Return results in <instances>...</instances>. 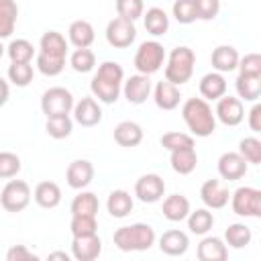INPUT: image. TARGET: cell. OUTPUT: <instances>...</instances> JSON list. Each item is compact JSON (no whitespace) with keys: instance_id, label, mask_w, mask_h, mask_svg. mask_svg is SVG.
<instances>
[{"instance_id":"obj_53","label":"cell","mask_w":261,"mask_h":261,"mask_svg":"<svg viewBox=\"0 0 261 261\" xmlns=\"http://www.w3.org/2000/svg\"><path fill=\"white\" fill-rule=\"evenodd\" d=\"M4 51H6V47H4V45H2V43H0V57H2V55H4Z\"/></svg>"},{"instance_id":"obj_10","label":"cell","mask_w":261,"mask_h":261,"mask_svg":"<svg viewBox=\"0 0 261 261\" xmlns=\"http://www.w3.org/2000/svg\"><path fill=\"white\" fill-rule=\"evenodd\" d=\"M165 194V181L157 173H145L135 181V196L145 204H155Z\"/></svg>"},{"instance_id":"obj_8","label":"cell","mask_w":261,"mask_h":261,"mask_svg":"<svg viewBox=\"0 0 261 261\" xmlns=\"http://www.w3.org/2000/svg\"><path fill=\"white\" fill-rule=\"evenodd\" d=\"M31 188L22 179H10L0 192V204L6 212H22L31 202Z\"/></svg>"},{"instance_id":"obj_43","label":"cell","mask_w":261,"mask_h":261,"mask_svg":"<svg viewBox=\"0 0 261 261\" xmlns=\"http://www.w3.org/2000/svg\"><path fill=\"white\" fill-rule=\"evenodd\" d=\"M65 67V59H57V57H49L43 53H37V69L47 75V77H55L63 71Z\"/></svg>"},{"instance_id":"obj_26","label":"cell","mask_w":261,"mask_h":261,"mask_svg":"<svg viewBox=\"0 0 261 261\" xmlns=\"http://www.w3.org/2000/svg\"><path fill=\"white\" fill-rule=\"evenodd\" d=\"M200 94L204 100H218L226 94V80L218 71H210L200 80Z\"/></svg>"},{"instance_id":"obj_40","label":"cell","mask_w":261,"mask_h":261,"mask_svg":"<svg viewBox=\"0 0 261 261\" xmlns=\"http://www.w3.org/2000/svg\"><path fill=\"white\" fill-rule=\"evenodd\" d=\"M33 65L31 63H10L8 65V80L18 86V88H24L33 82Z\"/></svg>"},{"instance_id":"obj_16","label":"cell","mask_w":261,"mask_h":261,"mask_svg":"<svg viewBox=\"0 0 261 261\" xmlns=\"http://www.w3.org/2000/svg\"><path fill=\"white\" fill-rule=\"evenodd\" d=\"M122 94H124V98L130 104H137L139 106V104L147 102V98L151 94V80H149V75H145V73L130 75L124 82V86H122Z\"/></svg>"},{"instance_id":"obj_6","label":"cell","mask_w":261,"mask_h":261,"mask_svg":"<svg viewBox=\"0 0 261 261\" xmlns=\"http://www.w3.org/2000/svg\"><path fill=\"white\" fill-rule=\"evenodd\" d=\"M73 94L67 90V88H61V86H55V88H49L43 92L41 96V110L47 118L51 116H65L73 110Z\"/></svg>"},{"instance_id":"obj_21","label":"cell","mask_w":261,"mask_h":261,"mask_svg":"<svg viewBox=\"0 0 261 261\" xmlns=\"http://www.w3.org/2000/svg\"><path fill=\"white\" fill-rule=\"evenodd\" d=\"M239 59L241 57L232 45H218L210 55V63L218 73H226V71L237 69Z\"/></svg>"},{"instance_id":"obj_14","label":"cell","mask_w":261,"mask_h":261,"mask_svg":"<svg viewBox=\"0 0 261 261\" xmlns=\"http://www.w3.org/2000/svg\"><path fill=\"white\" fill-rule=\"evenodd\" d=\"M65 179H67V186L73 188V190H84L92 184L94 179V165L88 161V159H75L67 165V171H65Z\"/></svg>"},{"instance_id":"obj_49","label":"cell","mask_w":261,"mask_h":261,"mask_svg":"<svg viewBox=\"0 0 261 261\" xmlns=\"http://www.w3.org/2000/svg\"><path fill=\"white\" fill-rule=\"evenodd\" d=\"M6 259L8 261H37L39 257L24 245H14L6 251Z\"/></svg>"},{"instance_id":"obj_41","label":"cell","mask_w":261,"mask_h":261,"mask_svg":"<svg viewBox=\"0 0 261 261\" xmlns=\"http://www.w3.org/2000/svg\"><path fill=\"white\" fill-rule=\"evenodd\" d=\"M239 153L243 155V159L247 163L259 165L261 163V141L257 137H245L239 143Z\"/></svg>"},{"instance_id":"obj_24","label":"cell","mask_w":261,"mask_h":261,"mask_svg":"<svg viewBox=\"0 0 261 261\" xmlns=\"http://www.w3.org/2000/svg\"><path fill=\"white\" fill-rule=\"evenodd\" d=\"M114 141L120 147H137L143 141V128L135 120H122L114 126Z\"/></svg>"},{"instance_id":"obj_47","label":"cell","mask_w":261,"mask_h":261,"mask_svg":"<svg viewBox=\"0 0 261 261\" xmlns=\"http://www.w3.org/2000/svg\"><path fill=\"white\" fill-rule=\"evenodd\" d=\"M200 20H214L220 12V0H194Z\"/></svg>"},{"instance_id":"obj_45","label":"cell","mask_w":261,"mask_h":261,"mask_svg":"<svg viewBox=\"0 0 261 261\" xmlns=\"http://www.w3.org/2000/svg\"><path fill=\"white\" fill-rule=\"evenodd\" d=\"M171 10H173V16H175V20L179 24H190V22H194L198 18L194 0H175Z\"/></svg>"},{"instance_id":"obj_3","label":"cell","mask_w":261,"mask_h":261,"mask_svg":"<svg viewBox=\"0 0 261 261\" xmlns=\"http://www.w3.org/2000/svg\"><path fill=\"white\" fill-rule=\"evenodd\" d=\"M112 241L116 245V249L130 253V251H147L155 245V230L151 224L145 222H135V224H126L114 230Z\"/></svg>"},{"instance_id":"obj_27","label":"cell","mask_w":261,"mask_h":261,"mask_svg":"<svg viewBox=\"0 0 261 261\" xmlns=\"http://www.w3.org/2000/svg\"><path fill=\"white\" fill-rule=\"evenodd\" d=\"M169 163H171V169L179 175H188L196 169L198 165V155H196V149L194 147H188V149H177V151H169Z\"/></svg>"},{"instance_id":"obj_5","label":"cell","mask_w":261,"mask_h":261,"mask_svg":"<svg viewBox=\"0 0 261 261\" xmlns=\"http://www.w3.org/2000/svg\"><path fill=\"white\" fill-rule=\"evenodd\" d=\"M230 206L237 216L259 218L261 216V192L251 186H241L230 194Z\"/></svg>"},{"instance_id":"obj_36","label":"cell","mask_w":261,"mask_h":261,"mask_svg":"<svg viewBox=\"0 0 261 261\" xmlns=\"http://www.w3.org/2000/svg\"><path fill=\"white\" fill-rule=\"evenodd\" d=\"M6 53L10 57V63H31V59L35 55V47L27 39H14L6 47Z\"/></svg>"},{"instance_id":"obj_17","label":"cell","mask_w":261,"mask_h":261,"mask_svg":"<svg viewBox=\"0 0 261 261\" xmlns=\"http://www.w3.org/2000/svg\"><path fill=\"white\" fill-rule=\"evenodd\" d=\"M71 112H73L75 122L82 124V126H96V124L102 120V108H100V104H98L94 98H90V96H86V98H82L80 102H75Z\"/></svg>"},{"instance_id":"obj_12","label":"cell","mask_w":261,"mask_h":261,"mask_svg":"<svg viewBox=\"0 0 261 261\" xmlns=\"http://www.w3.org/2000/svg\"><path fill=\"white\" fill-rule=\"evenodd\" d=\"M102 253V241L98 237V232L94 234H82V237H73L71 241V257L77 261H94L98 259Z\"/></svg>"},{"instance_id":"obj_11","label":"cell","mask_w":261,"mask_h":261,"mask_svg":"<svg viewBox=\"0 0 261 261\" xmlns=\"http://www.w3.org/2000/svg\"><path fill=\"white\" fill-rule=\"evenodd\" d=\"M214 116L226 124V126H237L243 122L245 118V108H243V100L241 98H234V96H220L216 100V110H214Z\"/></svg>"},{"instance_id":"obj_22","label":"cell","mask_w":261,"mask_h":261,"mask_svg":"<svg viewBox=\"0 0 261 261\" xmlns=\"http://www.w3.org/2000/svg\"><path fill=\"white\" fill-rule=\"evenodd\" d=\"M161 212H163V216H165L169 222L186 220V216L190 214V200H188L184 194H171V196H167V198L163 200Z\"/></svg>"},{"instance_id":"obj_42","label":"cell","mask_w":261,"mask_h":261,"mask_svg":"<svg viewBox=\"0 0 261 261\" xmlns=\"http://www.w3.org/2000/svg\"><path fill=\"white\" fill-rule=\"evenodd\" d=\"M161 147L167 149V151L188 149V147H194V137H192V135H186V133L171 130V133H165V135L161 137Z\"/></svg>"},{"instance_id":"obj_2","label":"cell","mask_w":261,"mask_h":261,"mask_svg":"<svg viewBox=\"0 0 261 261\" xmlns=\"http://www.w3.org/2000/svg\"><path fill=\"white\" fill-rule=\"evenodd\" d=\"M184 122L188 124L190 133L196 137H210L216 130V116L204 98H188L181 106Z\"/></svg>"},{"instance_id":"obj_7","label":"cell","mask_w":261,"mask_h":261,"mask_svg":"<svg viewBox=\"0 0 261 261\" xmlns=\"http://www.w3.org/2000/svg\"><path fill=\"white\" fill-rule=\"evenodd\" d=\"M163 61H165V49L157 41L141 43L137 53H135V67H137L139 73H145V75H151V73L159 71Z\"/></svg>"},{"instance_id":"obj_50","label":"cell","mask_w":261,"mask_h":261,"mask_svg":"<svg viewBox=\"0 0 261 261\" xmlns=\"http://www.w3.org/2000/svg\"><path fill=\"white\" fill-rule=\"evenodd\" d=\"M249 128L253 133H259L261 130V104H257V102L249 110Z\"/></svg>"},{"instance_id":"obj_29","label":"cell","mask_w":261,"mask_h":261,"mask_svg":"<svg viewBox=\"0 0 261 261\" xmlns=\"http://www.w3.org/2000/svg\"><path fill=\"white\" fill-rule=\"evenodd\" d=\"M133 206H135L133 196L126 190H114V192H110V196L106 200V208H108L110 216H114V218L128 216L133 212Z\"/></svg>"},{"instance_id":"obj_44","label":"cell","mask_w":261,"mask_h":261,"mask_svg":"<svg viewBox=\"0 0 261 261\" xmlns=\"http://www.w3.org/2000/svg\"><path fill=\"white\" fill-rule=\"evenodd\" d=\"M116 12L120 18H126V20H137L143 16L145 12V4L143 0H116Z\"/></svg>"},{"instance_id":"obj_51","label":"cell","mask_w":261,"mask_h":261,"mask_svg":"<svg viewBox=\"0 0 261 261\" xmlns=\"http://www.w3.org/2000/svg\"><path fill=\"white\" fill-rule=\"evenodd\" d=\"M8 96H10V86L4 77H0V108L8 102Z\"/></svg>"},{"instance_id":"obj_1","label":"cell","mask_w":261,"mask_h":261,"mask_svg":"<svg viewBox=\"0 0 261 261\" xmlns=\"http://www.w3.org/2000/svg\"><path fill=\"white\" fill-rule=\"evenodd\" d=\"M122 80H124L122 65L116 61H104L98 65V71L94 73V77L90 82V90L100 102L114 104L120 96Z\"/></svg>"},{"instance_id":"obj_37","label":"cell","mask_w":261,"mask_h":261,"mask_svg":"<svg viewBox=\"0 0 261 261\" xmlns=\"http://www.w3.org/2000/svg\"><path fill=\"white\" fill-rule=\"evenodd\" d=\"M45 130L51 139H67L73 130V120L69 118V114L65 116H51L47 118V124H45Z\"/></svg>"},{"instance_id":"obj_25","label":"cell","mask_w":261,"mask_h":261,"mask_svg":"<svg viewBox=\"0 0 261 261\" xmlns=\"http://www.w3.org/2000/svg\"><path fill=\"white\" fill-rule=\"evenodd\" d=\"M33 198L41 208L51 210V208L59 206V202H61V188L55 181H41V184H37Z\"/></svg>"},{"instance_id":"obj_46","label":"cell","mask_w":261,"mask_h":261,"mask_svg":"<svg viewBox=\"0 0 261 261\" xmlns=\"http://www.w3.org/2000/svg\"><path fill=\"white\" fill-rule=\"evenodd\" d=\"M20 171V157L10 151H0V179L14 177Z\"/></svg>"},{"instance_id":"obj_34","label":"cell","mask_w":261,"mask_h":261,"mask_svg":"<svg viewBox=\"0 0 261 261\" xmlns=\"http://www.w3.org/2000/svg\"><path fill=\"white\" fill-rule=\"evenodd\" d=\"M253 239V232L247 224L243 222H234V224H228V228L224 230V241L228 247L232 249H245Z\"/></svg>"},{"instance_id":"obj_35","label":"cell","mask_w":261,"mask_h":261,"mask_svg":"<svg viewBox=\"0 0 261 261\" xmlns=\"http://www.w3.org/2000/svg\"><path fill=\"white\" fill-rule=\"evenodd\" d=\"M186 218H188V228L194 234H206L214 226V216L208 208H198V210L190 212Z\"/></svg>"},{"instance_id":"obj_13","label":"cell","mask_w":261,"mask_h":261,"mask_svg":"<svg viewBox=\"0 0 261 261\" xmlns=\"http://www.w3.org/2000/svg\"><path fill=\"white\" fill-rule=\"evenodd\" d=\"M247 167H249V163L243 159L241 153H234V151L222 153L218 159V175L226 181H237V179L245 177Z\"/></svg>"},{"instance_id":"obj_52","label":"cell","mask_w":261,"mask_h":261,"mask_svg":"<svg viewBox=\"0 0 261 261\" xmlns=\"http://www.w3.org/2000/svg\"><path fill=\"white\" fill-rule=\"evenodd\" d=\"M49 259H63V261H69V255L63 253V251H53V253H49Z\"/></svg>"},{"instance_id":"obj_4","label":"cell","mask_w":261,"mask_h":261,"mask_svg":"<svg viewBox=\"0 0 261 261\" xmlns=\"http://www.w3.org/2000/svg\"><path fill=\"white\" fill-rule=\"evenodd\" d=\"M194 65H196V53L190 47L179 45V47L171 49V53L167 57L165 80L175 86H181V84L190 82V77L194 73Z\"/></svg>"},{"instance_id":"obj_39","label":"cell","mask_w":261,"mask_h":261,"mask_svg":"<svg viewBox=\"0 0 261 261\" xmlns=\"http://www.w3.org/2000/svg\"><path fill=\"white\" fill-rule=\"evenodd\" d=\"M69 230H71L73 237L94 234V232H98V220H96V216L73 214V216H71V222H69Z\"/></svg>"},{"instance_id":"obj_32","label":"cell","mask_w":261,"mask_h":261,"mask_svg":"<svg viewBox=\"0 0 261 261\" xmlns=\"http://www.w3.org/2000/svg\"><path fill=\"white\" fill-rule=\"evenodd\" d=\"M16 16H18V4L14 0H0V41L14 33Z\"/></svg>"},{"instance_id":"obj_38","label":"cell","mask_w":261,"mask_h":261,"mask_svg":"<svg viewBox=\"0 0 261 261\" xmlns=\"http://www.w3.org/2000/svg\"><path fill=\"white\" fill-rule=\"evenodd\" d=\"M69 65L73 67V71L77 73H88L94 69L96 65V55L90 47H84V49H75L71 55H69Z\"/></svg>"},{"instance_id":"obj_9","label":"cell","mask_w":261,"mask_h":261,"mask_svg":"<svg viewBox=\"0 0 261 261\" xmlns=\"http://www.w3.org/2000/svg\"><path fill=\"white\" fill-rule=\"evenodd\" d=\"M135 39H137V29H135L133 20L116 16L106 24V41H108L110 47L126 49L135 43Z\"/></svg>"},{"instance_id":"obj_31","label":"cell","mask_w":261,"mask_h":261,"mask_svg":"<svg viewBox=\"0 0 261 261\" xmlns=\"http://www.w3.org/2000/svg\"><path fill=\"white\" fill-rule=\"evenodd\" d=\"M237 94L241 100L245 102H257L261 96V75H245L239 73L237 82H234Z\"/></svg>"},{"instance_id":"obj_30","label":"cell","mask_w":261,"mask_h":261,"mask_svg":"<svg viewBox=\"0 0 261 261\" xmlns=\"http://www.w3.org/2000/svg\"><path fill=\"white\" fill-rule=\"evenodd\" d=\"M143 22L147 33H151L153 37H161L169 31V16L163 8H147V12H143Z\"/></svg>"},{"instance_id":"obj_23","label":"cell","mask_w":261,"mask_h":261,"mask_svg":"<svg viewBox=\"0 0 261 261\" xmlns=\"http://www.w3.org/2000/svg\"><path fill=\"white\" fill-rule=\"evenodd\" d=\"M39 53L49 55V57H57V59H65L67 57V41H65V37L61 33H57V31H47L41 37Z\"/></svg>"},{"instance_id":"obj_18","label":"cell","mask_w":261,"mask_h":261,"mask_svg":"<svg viewBox=\"0 0 261 261\" xmlns=\"http://www.w3.org/2000/svg\"><path fill=\"white\" fill-rule=\"evenodd\" d=\"M153 100H155L157 108H161V110H175L179 106V100H181L179 86H175L167 80L157 82V86L153 90Z\"/></svg>"},{"instance_id":"obj_48","label":"cell","mask_w":261,"mask_h":261,"mask_svg":"<svg viewBox=\"0 0 261 261\" xmlns=\"http://www.w3.org/2000/svg\"><path fill=\"white\" fill-rule=\"evenodd\" d=\"M239 73L245 75H261V55L259 53H247L243 59H239Z\"/></svg>"},{"instance_id":"obj_15","label":"cell","mask_w":261,"mask_h":261,"mask_svg":"<svg viewBox=\"0 0 261 261\" xmlns=\"http://www.w3.org/2000/svg\"><path fill=\"white\" fill-rule=\"evenodd\" d=\"M200 198L208 208L218 210L228 204L230 194H228V188L220 179H206L200 188Z\"/></svg>"},{"instance_id":"obj_20","label":"cell","mask_w":261,"mask_h":261,"mask_svg":"<svg viewBox=\"0 0 261 261\" xmlns=\"http://www.w3.org/2000/svg\"><path fill=\"white\" fill-rule=\"evenodd\" d=\"M196 255L200 261H224L228 257V249L218 237H204L198 243Z\"/></svg>"},{"instance_id":"obj_33","label":"cell","mask_w":261,"mask_h":261,"mask_svg":"<svg viewBox=\"0 0 261 261\" xmlns=\"http://www.w3.org/2000/svg\"><path fill=\"white\" fill-rule=\"evenodd\" d=\"M98 208H100V202H98V196L92 194V192H80L73 200H71V216L73 214H86V216H96L98 214Z\"/></svg>"},{"instance_id":"obj_19","label":"cell","mask_w":261,"mask_h":261,"mask_svg":"<svg viewBox=\"0 0 261 261\" xmlns=\"http://www.w3.org/2000/svg\"><path fill=\"white\" fill-rule=\"evenodd\" d=\"M190 247V239L184 230H165L161 237H159V249L161 253L169 255V257H179L188 251Z\"/></svg>"},{"instance_id":"obj_28","label":"cell","mask_w":261,"mask_h":261,"mask_svg":"<svg viewBox=\"0 0 261 261\" xmlns=\"http://www.w3.org/2000/svg\"><path fill=\"white\" fill-rule=\"evenodd\" d=\"M67 37H69V43L75 49H84V47H90L94 43L96 33H94V27L88 20H73L69 24Z\"/></svg>"}]
</instances>
